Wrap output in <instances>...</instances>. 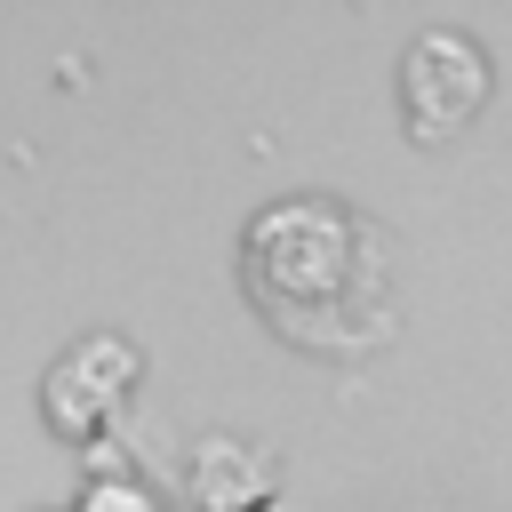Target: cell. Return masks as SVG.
Listing matches in <instances>:
<instances>
[{"instance_id":"2","label":"cell","mask_w":512,"mask_h":512,"mask_svg":"<svg viewBox=\"0 0 512 512\" xmlns=\"http://www.w3.org/2000/svg\"><path fill=\"white\" fill-rule=\"evenodd\" d=\"M136 376H144V352H136L128 336H112V328L72 336V344L48 360V376H40V416H48V432L104 448V432H112V424L128 416V400H136Z\"/></svg>"},{"instance_id":"4","label":"cell","mask_w":512,"mask_h":512,"mask_svg":"<svg viewBox=\"0 0 512 512\" xmlns=\"http://www.w3.org/2000/svg\"><path fill=\"white\" fill-rule=\"evenodd\" d=\"M184 488H192L200 512H256L272 496V456L240 432H208L184 464Z\"/></svg>"},{"instance_id":"3","label":"cell","mask_w":512,"mask_h":512,"mask_svg":"<svg viewBox=\"0 0 512 512\" xmlns=\"http://www.w3.org/2000/svg\"><path fill=\"white\" fill-rule=\"evenodd\" d=\"M496 72H488V48L456 24H432L408 40L400 56V104H408V128L416 136H456L480 104H488Z\"/></svg>"},{"instance_id":"5","label":"cell","mask_w":512,"mask_h":512,"mask_svg":"<svg viewBox=\"0 0 512 512\" xmlns=\"http://www.w3.org/2000/svg\"><path fill=\"white\" fill-rule=\"evenodd\" d=\"M72 512H160V496L136 472H88V488H80Z\"/></svg>"},{"instance_id":"1","label":"cell","mask_w":512,"mask_h":512,"mask_svg":"<svg viewBox=\"0 0 512 512\" xmlns=\"http://www.w3.org/2000/svg\"><path fill=\"white\" fill-rule=\"evenodd\" d=\"M240 280L256 312L312 352H352L384 336V248L328 192H288L256 208L240 240Z\"/></svg>"}]
</instances>
